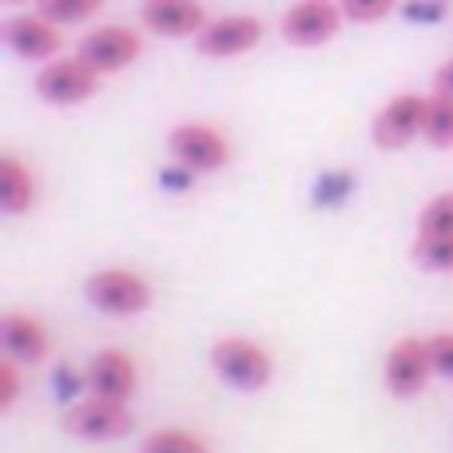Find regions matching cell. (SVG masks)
<instances>
[{"mask_svg": "<svg viewBox=\"0 0 453 453\" xmlns=\"http://www.w3.org/2000/svg\"><path fill=\"white\" fill-rule=\"evenodd\" d=\"M4 4H28V0H4Z\"/></svg>", "mask_w": 453, "mask_h": 453, "instance_id": "26", "label": "cell"}, {"mask_svg": "<svg viewBox=\"0 0 453 453\" xmlns=\"http://www.w3.org/2000/svg\"><path fill=\"white\" fill-rule=\"evenodd\" d=\"M16 366H20L16 358L0 362V414H8L12 402H16V394H20V374H16Z\"/></svg>", "mask_w": 453, "mask_h": 453, "instance_id": "22", "label": "cell"}, {"mask_svg": "<svg viewBox=\"0 0 453 453\" xmlns=\"http://www.w3.org/2000/svg\"><path fill=\"white\" fill-rule=\"evenodd\" d=\"M36 203V180H32V167L20 156H0V207L4 215H24Z\"/></svg>", "mask_w": 453, "mask_h": 453, "instance_id": "15", "label": "cell"}, {"mask_svg": "<svg viewBox=\"0 0 453 453\" xmlns=\"http://www.w3.org/2000/svg\"><path fill=\"white\" fill-rule=\"evenodd\" d=\"M426 104L430 96L418 92H398L382 111L374 116V127H370V140L382 151H402L414 140H422L426 132Z\"/></svg>", "mask_w": 453, "mask_h": 453, "instance_id": "7", "label": "cell"}, {"mask_svg": "<svg viewBox=\"0 0 453 453\" xmlns=\"http://www.w3.org/2000/svg\"><path fill=\"white\" fill-rule=\"evenodd\" d=\"M167 151L180 167H188L191 175H211L231 159V143L219 127L211 124H175L167 132Z\"/></svg>", "mask_w": 453, "mask_h": 453, "instance_id": "4", "label": "cell"}, {"mask_svg": "<svg viewBox=\"0 0 453 453\" xmlns=\"http://www.w3.org/2000/svg\"><path fill=\"white\" fill-rule=\"evenodd\" d=\"M0 36L4 44L12 48L20 60H36V64H48L60 56L64 48V36H60V24H52L44 12H16L0 24Z\"/></svg>", "mask_w": 453, "mask_h": 453, "instance_id": "10", "label": "cell"}, {"mask_svg": "<svg viewBox=\"0 0 453 453\" xmlns=\"http://www.w3.org/2000/svg\"><path fill=\"white\" fill-rule=\"evenodd\" d=\"M100 92V72L80 56H64V60H48L36 72V96L52 108H76V104L92 100Z\"/></svg>", "mask_w": 453, "mask_h": 453, "instance_id": "3", "label": "cell"}, {"mask_svg": "<svg viewBox=\"0 0 453 453\" xmlns=\"http://www.w3.org/2000/svg\"><path fill=\"white\" fill-rule=\"evenodd\" d=\"M64 430L84 441H116L132 430V414H127V402H108L92 394L64 414Z\"/></svg>", "mask_w": 453, "mask_h": 453, "instance_id": "11", "label": "cell"}, {"mask_svg": "<svg viewBox=\"0 0 453 453\" xmlns=\"http://www.w3.org/2000/svg\"><path fill=\"white\" fill-rule=\"evenodd\" d=\"M263 36H266V24L258 16H247V12L219 16V20H207V28L196 36V52L211 56V60H231V56L258 48Z\"/></svg>", "mask_w": 453, "mask_h": 453, "instance_id": "9", "label": "cell"}, {"mask_svg": "<svg viewBox=\"0 0 453 453\" xmlns=\"http://www.w3.org/2000/svg\"><path fill=\"white\" fill-rule=\"evenodd\" d=\"M434 92H449L453 96V56L434 72Z\"/></svg>", "mask_w": 453, "mask_h": 453, "instance_id": "24", "label": "cell"}, {"mask_svg": "<svg viewBox=\"0 0 453 453\" xmlns=\"http://www.w3.org/2000/svg\"><path fill=\"white\" fill-rule=\"evenodd\" d=\"M108 4V0H36V12H44L52 24H84L92 20L100 8Z\"/></svg>", "mask_w": 453, "mask_h": 453, "instance_id": "17", "label": "cell"}, {"mask_svg": "<svg viewBox=\"0 0 453 453\" xmlns=\"http://www.w3.org/2000/svg\"><path fill=\"white\" fill-rule=\"evenodd\" d=\"M143 52V36L127 24H104V28L84 32V40L76 44V56L88 60L100 76H116V72L132 68Z\"/></svg>", "mask_w": 453, "mask_h": 453, "instance_id": "6", "label": "cell"}, {"mask_svg": "<svg viewBox=\"0 0 453 453\" xmlns=\"http://www.w3.org/2000/svg\"><path fill=\"white\" fill-rule=\"evenodd\" d=\"M422 140L430 148L446 151L453 148V96L449 92H434L430 104H426V132Z\"/></svg>", "mask_w": 453, "mask_h": 453, "instance_id": "16", "label": "cell"}, {"mask_svg": "<svg viewBox=\"0 0 453 453\" xmlns=\"http://www.w3.org/2000/svg\"><path fill=\"white\" fill-rule=\"evenodd\" d=\"M438 12H441L438 4H406V16H410V20H434Z\"/></svg>", "mask_w": 453, "mask_h": 453, "instance_id": "25", "label": "cell"}, {"mask_svg": "<svg viewBox=\"0 0 453 453\" xmlns=\"http://www.w3.org/2000/svg\"><path fill=\"white\" fill-rule=\"evenodd\" d=\"M430 354H434V370L441 378H453V330H441V334L430 338Z\"/></svg>", "mask_w": 453, "mask_h": 453, "instance_id": "23", "label": "cell"}, {"mask_svg": "<svg viewBox=\"0 0 453 453\" xmlns=\"http://www.w3.org/2000/svg\"><path fill=\"white\" fill-rule=\"evenodd\" d=\"M342 20H346V12L334 0H298V4H290L287 12H282L279 32H282V40L295 48H319L338 36Z\"/></svg>", "mask_w": 453, "mask_h": 453, "instance_id": "8", "label": "cell"}, {"mask_svg": "<svg viewBox=\"0 0 453 453\" xmlns=\"http://www.w3.org/2000/svg\"><path fill=\"white\" fill-rule=\"evenodd\" d=\"M143 28L167 40H196L207 28V8L199 0H143L140 4Z\"/></svg>", "mask_w": 453, "mask_h": 453, "instance_id": "13", "label": "cell"}, {"mask_svg": "<svg viewBox=\"0 0 453 453\" xmlns=\"http://www.w3.org/2000/svg\"><path fill=\"white\" fill-rule=\"evenodd\" d=\"M140 453H211L207 441L191 430H156L143 438Z\"/></svg>", "mask_w": 453, "mask_h": 453, "instance_id": "18", "label": "cell"}, {"mask_svg": "<svg viewBox=\"0 0 453 453\" xmlns=\"http://www.w3.org/2000/svg\"><path fill=\"white\" fill-rule=\"evenodd\" d=\"M84 382H88V390H92L96 398L132 402L135 386H140V370H135L132 354H124V350H116V346H108V350H100L92 362H88Z\"/></svg>", "mask_w": 453, "mask_h": 453, "instance_id": "12", "label": "cell"}, {"mask_svg": "<svg viewBox=\"0 0 453 453\" xmlns=\"http://www.w3.org/2000/svg\"><path fill=\"white\" fill-rule=\"evenodd\" d=\"M84 295L96 311L111 314V319H132L151 306V282L127 266H104V271L88 274Z\"/></svg>", "mask_w": 453, "mask_h": 453, "instance_id": "1", "label": "cell"}, {"mask_svg": "<svg viewBox=\"0 0 453 453\" xmlns=\"http://www.w3.org/2000/svg\"><path fill=\"white\" fill-rule=\"evenodd\" d=\"M418 234H453V191H441L422 207Z\"/></svg>", "mask_w": 453, "mask_h": 453, "instance_id": "20", "label": "cell"}, {"mask_svg": "<svg viewBox=\"0 0 453 453\" xmlns=\"http://www.w3.org/2000/svg\"><path fill=\"white\" fill-rule=\"evenodd\" d=\"M414 258L426 271H453V234H418Z\"/></svg>", "mask_w": 453, "mask_h": 453, "instance_id": "19", "label": "cell"}, {"mask_svg": "<svg viewBox=\"0 0 453 453\" xmlns=\"http://www.w3.org/2000/svg\"><path fill=\"white\" fill-rule=\"evenodd\" d=\"M402 0H342V12H346V20H354V24H378Z\"/></svg>", "mask_w": 453, "mask_h": 453, "instance_id": "21", "label": "cell"}, {"mask_svg": "<svg viewBox=\"0 0 453 453\" xmlns=\"http://www.w3.org/2000/svg\"><path fill=\"white\" fill-rule=\"evenodd\" d=\"M0 342H4V354L16 362H44L48 354V330L40 319L20 311H8L0 319Z\"/></svg>", "mask_w": 453, "mask_h": 453, "instance_id": "14", "label": "cell"}, {"mask_svg": "<svg viewBox=\"0 0 453 453\" xmlns=\"http://www.w3.org/2000/svg\"><path fill=\"white\" fill-rule=\"evenodd\" d=\"M211 370L226 386H234V390L255 394L271 382L274 362H271V354L258 342H250V338H219V342L211 346Z\"/></svg>", "mask_w": 453, "mask_h": 453, "instance_id": "2", "label": "cell"}, {"mask_svg": "<svg viewBox=\"0 0 453 453\" xmlns=\"http://www.w3.org/2000/svg\"><path fill=\"white\" fill-rule=\"evenodd\" d=\"M434 374H438V370H434L430 338H414V334L398 338L382 362L386 390H390L394 398H418V394L430 386Z\"/></svg>", "mask_w": 453, "mask_h": 453, "instance_id": "5", "label": "cell"}]
</instances>
